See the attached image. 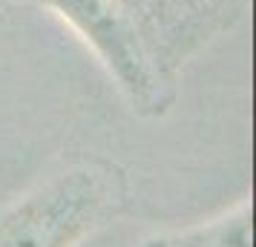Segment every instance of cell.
Segmentation results:
<instances>
[{
    "label": "cell",
    "instance_id": "6da1fadb",
    "mask_svg": "<svg viewBox=\"0 0 256 247\" xmlns=\"http://www.w3.org/2000/svg\"><path fill=\"white\" fill-rule=\"evenodd\" d=\"M127 204L130 181L116 161L78 158L0 210V247H78Z\"/></svg>",
    "mask_w": 256,
    "mask_h": 247
},
{
    "label": "cell",
    "instance_id": "7a4b0ae2",
    "mask_svg": "<svg viewBox=\"0 0 256 247\" xmlns=\"http://www.w3.org/2000/svg\"><path fill=\"white\" fill-rule=\"evenodd\" d=\"M60 17L112 78L127 106L141 118H162L173 106V81L156 63L127 0H40Z\"/></svg>",
    "mask_w": 256,
    "mask_h": 247
},
{
    "label": "cell",
    "instance_id": "3957f363",
    "mask_svg": "<svg viewBox=\"0 0 256 247\" xmlns=\"http://www.w3.org/2000/svg\"><path fill=\"white\" fill-rule=\"evenodd\" d=\"M138 247H254L250 196L239 199L236 204L216 213L208 222L147 236V239H141Z\"/></svg>",
    "mask_w": 256,
    "mask_h": 247
}]
</instances>
